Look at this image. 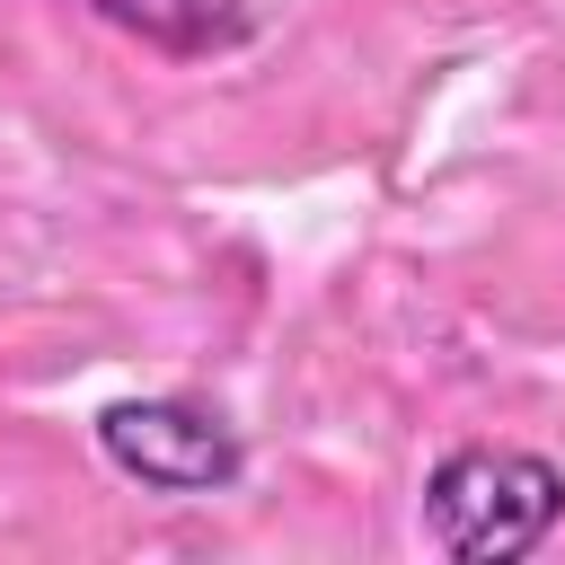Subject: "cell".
Returning a JSON list of instances; mask_svg holds the SVG:
<instances>
[{"instance_id":"obj_1","label":"cell","mask_w":565,"mask_h":565,"mask_svg":"<svg viewBox=\"0 0 565 565\" xmlns=\"http://www.w3.org/2000/svg\"><path fill=\"white\" fill-rule=\"evenodd\" d=\"M415 530L450 565H521L565 530V468L521 441H459L424 468Z\"/></svg>"},{"instance_id":"obj_2","label":"cell","mask_w":565,"mask_h":565,"mask_svg":"<svg viewBox=\"0 0 565 565\" xmlns=\"http://www.w3.org/2000/svg\"><path fill=\"white\" fill-rule=\"evenodd\" d=\"M88 433L115 477H132L141 494H168V503H203L247 477V433L203 397H115V406H97Z\"/></svg>"},{"instance_id":"obj_3","label":"cell","mask_w":565,"mask_h":565,"mask_svg":"<svg viewBox=\"0 0 565 565\" xmlns=\"http://www.w3.org/2000/svg\"><path fill=\"white\" fill-rule=\"evenodd\" d=\"M79 9L124 26V35H141L168 62H203V53H230V44L256 35V18L238 0H79Z\"/></svg>"}]
</instances>
